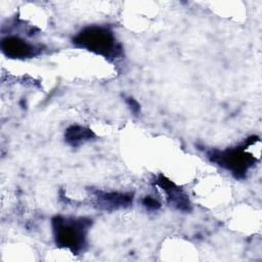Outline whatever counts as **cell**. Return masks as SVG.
<instances>
[{"mask_svg":"<svg viewBox=\"0 0 262 262\" xmlns=\"http://www.w3.org/2000/svg\"><path fill=\"white\" fill-rule=\"evenodd\" d=\"M91 220L55 216L52 219V230L55 244L59 248L70 250L74 254L82 253L87 247V234Z\"/></svg>","mask_w":262,"mask_h":262,"instance_id":"cell-1","label":"cell"},{"mask_svg":"<svg viewBox=\"0 0 262 262\" xmlns=\"http://www.w3.org/2000/svg\"><path fill=\"white\" fill-rule=\"evenodd\" d=\"M73 44L105 58L115 59L122 52L113 31L102 26L84 28L73 38Z\"/></svg>","mask_w":262,"mask_h":262,"instance_id":"cell-2","label":"cell"},{"mask_svg":"<svg viewBox=\"0 0 262 262\" xmlns=\"http://www.w3.org/2000/svg\"><path fill=\"white\" fill-rule=\"evenodd\" d=\"M246 145L234 148H228L224 150H211L208 157L211 162L216 163L220 167L227 171L236 178H244L256 162L254 156L246 151Z\"/></svg>","mask_w":262,"mask_h":262,"instance_id":"cell-3","label":"cell"},{"mask_svg":"<svg viewBox=\"0 0 262 262\" xmlns=\"http://www.w3.org/2000/svg\"><path fill=\"white\" fill-rule=\"evenodd\" d=\"M2 52L9 58L24 59L33 57L38 53V48L27 40L17 36H8L1 41Z\"/></svg>","mask_w":262,"mask_h":262,"instance_id":"cell-4","label":"cell"},{"mask_svg":"<svg viewBox=\"0 0 262 262\" xmlns=\"http://www.w3.org/2000/svg\"><path fill=\"white\" fill-rule=\"evenodd\" d=\"M157 184L161 187V189L166 193L167 201L176 209L180 211H190L191 204L188 199V195L175 183L171 180L167 179L165 176L160 175L157 180Z\"/></svg>","mask_w":262,"mask_h":262,"instance_id":"cell-5","label":"cell"},{"mask_svg":"<svg viewBox=\"0 0 262 262\" xmlns=\"http://www.w3.org/2000/svg\"><path fill=\"white\" fill-rule=\"evenodd\" d=\"M93 203L101 210L114 211L124 209L132 204L133 196L129 193L122 192H105L96 191L94 193Z\"/></svg>","mask_w":262,"mask_h":262,"instance_id":"cell-6","label":"cell"},{"mask_svg":"<svg viewBox=\"0 0 262 262\" xmlns=\"http://www.w3.org/2000/svg\"><path fill=\"white\" fill-rule=\"evenodd\" d=\"M94 136L95 135L92 130L79 125H73L69 127L64 133L66 141L72 146L81 145L94 138Z\"/></svg>","mask_w":262,"mask_h":262,"instance_id":"cell-7","label":"cell"},{"mask_svg":"<svg viewBox=\"0 0 262 262\" xmlns=\"http://www.w3.org/2000/svg\"><path fill=\"white\" fill-rule=\"evenodd\" d=\"M142 204H143V206L146 208V209H148V210H158L160 207H161V205H160V203L156 200V199H154V198H151V196H145L143 200H142Z\"/></svg>","mask_w":262,"mask_h":262,"instance_id":"cell-8","label":"cell"},{"mask_svg":"<svg viewBox=\"0 0 262 262\" xmlns=\"http://www.w3.org/2000/svg\"><path fill=\"white\" fill-rule=\"evenodd\" d=\"M127 102L130 105V108L133 113H138L139 112V104L137 103L136 100H134L133 98H128Z\"/></svg>","mask_w":262,"mask_h":262,"instance_id":"cell-9","label":"cell"}]
</instances>
